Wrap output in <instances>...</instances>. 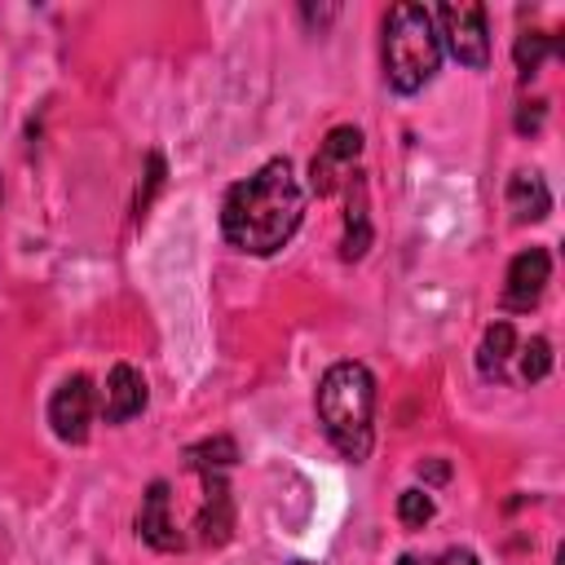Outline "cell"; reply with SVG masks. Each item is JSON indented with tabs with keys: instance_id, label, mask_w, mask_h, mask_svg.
I'll use <instances>...</instances> for the list:
<instances>
[{
	"instance_id": "cell-10",
	"label": "cell",
	"mask_w": 565,
	"mask_h": 565,
	"mask_svg": "<svg viewBox=\"0 0 565 565\" xmlns=\"http://www.w3.org/2000/svg\"><path fill=\"white\" fill-rule=\"evenodd\" d=\"M508 212L512 221H543L552 212V190L539 172H512L508 181Z\"/></svg>"
},
{
	"instance_id": "cell-6",
	"label": "cell",
	"mask_w": 565,
	"mask_h": 565,
	"mask_svg": "<svg viewBox=\"0 0 565 565\" xmlns=\"http://www.w3.org/2000/svg\"><path fill=\"white\" fill-rule=\"evenodd\" d=\"M358 154H362V132H358V128H349V124L331 128V132H327V141L318 146L313 163H309V185H313V194H331L344 177H353Z\"/></svg>"
},
{
	"instance_id": "cell-3",
	"label": "cell",
	"mask_w": 565,
	"mask_h": 565,
	"mask_svg": "<svg viewBox=\"0 0 565 565\" xmlns=\"http://www.w3.org/2000/svg\"><path fill=\"white\" fill-rule=\"evenodd\" d=\"M441 62V40L424 4H393L384 18V79L397 93H419Z\"/></svg>"
},
{
	"instance_id": "cell-11",
	"label": "cell",
	"mask_w": 565,
	"mask_h": 565,
	"mask_svg": "<svg viewBox=\"0 0 565 565\" xmlns=\"http://www.w3.org/2000/svg\"><path fill=\"white\" fill-rule=\"evenodd\" d=\"M516 358V331L512 322H490L477 349V371L486 380H508V362Z\"/></svg>"
},
{
	"instance_id": "cell-15",
	"label": "cell",
	"mask_w": 565,
	"mask_h": 565,
	"mask_svg": "<svg viewBox=\"0 0 565 565\" xmlns=\"http://www.w3.org/2000/svg\"><path fill=\"white\" fill-rule=\"evenodd\" d=\"M428 516H433V499H428V490H402V494H397V521H402V525L419 530Z\"/></svg>"
},
{
	"instance_id": "cell-20",
	"label": "cell",
	"mask_w": 565,
	"mask_h": 565,
	"mask_svg": "<svg viewBox=\"0 0 565 565\" xmlns=\"http://www.w3.org/2000/svg\"><path fill=\"white\" fill-rule=\"evenodd\" d=\"M291 565H309V561H291Z\"/></svg>"
},
{
	"instance_id": "cell-17",
	"label": "cell",
	"mask_w": 565,
	"mask_h": 565,
	"mask_svg": "<svg viewBox=\"0 0 565 565\" xmlns=\"http://www.w3.org/2000/svg\"><path fill=\"white\" fill-rule=\"evenodd\" d=\"M190 459H194L199 468H230V463L238 459V450H234V441H230V437H216V441L194 446V450H190Z\"/></svg>"
},
{
	"instance_id": "cell-8",
	"label": "cell",
	"mask_w": 565,
	"mask_h": 565,
	"mask_svg": "<svg viewBox=\"0 0 565 565\" xmlns=\"http://www.w3.org/2000/svg\"><path fill=\"white\" fill-rule=\"evenodd\" d=\"M141 406H146V380H141V371L128 366V362H115L110 375H106V388H102V415H106V424H124V419L141 415Z\"/></svg>"
},
{
	"instance_id": "cell-5",
	"label": "cell",
	"mask_w": 565,
	"mask_h": 565,
	"mask_svg": "<svg viewBox=\"0 0 565 565\" xmlns=\"http://www.w3.org/2000/svg\"><path fill=\"white\" fill-rule=\"evenodd\" d=\"M93 411H97V393H93V380L88 375H71L53 388L49 397V424L62 441H84L88 437V424H93Z\"/></svg>"
},
{
	"instance_id": "cell-7",
	"label": "cell",
	"mask_w": 565,
	"mask_h": 565,
	"mask_svg": "<svg viewBox=\"0 0 565 565\" xmlns=\"http://www.w3.org/2000/svg\"><path fill=\"white\" fill-rule=\"evenodd\" d=\"M552 278V256L543 247H530L521 256H512L508 265V282H503V309H516V313H530L543 296Z\"/></svg>"
},
{
	"instance_id": "cell-13",
	"label": "cell",
	"mask_w": 565,
	"mask_h": 565,
	"mask_svg": "<svg viewBox=\"0 0 565 565\" xmlns=\"http://www.w3.org/2000/svg\"><path fill=\"white\" fill-rule=\"evenodd\" d=\"M547 371H552V344H547L543 335H534L530 344H516V380L534 384V380H543Z\"/></svg>"
},
{
	"instance_id": "cell-14",
	"label": "cell",
	"mask_w": 565,
	"mask_h": 565,
	"mask_svg": "<svg viewBox=\"0 0 565 565\" xmlns=\"http://www.w3.org/2000/svg\"><path fill=\"white\" fill-rule=\"evenodd\" d=\"M230 534V494L221 481H207V508H203V539L221 543Z\"/></svg>"
},
{
	"instance_id": "cell-1",
	"label": "cell",
	"mask_w": 565,
	"mask_h": 565,
	"mask_svg": "<svg viewBox=\"0 0 565 565\" xmlns=\"http://www.w3.org/2000/svg\"><path fill=\"white\" fill-rule=\"evenodd\" d=\"M300 216H305V190H300L291 163L269 159L247 181L230 185V194L221 203V234L238 252L269 256L296 234Z\"/></svg>"
},
{
	"instance_id": "cell-18",
	"label": "cell",
	"mask_w": 565,
	"mask_h": 565,
	"mask_svg": "<svg viewBox=\"0 0 565 565\" xmlns=\"http://www.w3.org/2000/svg\"><path fill=\"white\" fill-rule=\"evenodd\" d=\"M397 565H481L468 547H450V552H441V556H402Z\"/></svg>"
},
{
	"instance_id": "cell-16",
	"label": "cell",
	"mask_w": 565,
	"mask_h": 565,
	"mask_svg": "<svg viewBox=\"0 0 565 565\" xmlns=\"http://www.w3.org/2000/svg\"><path fill=\"white\" fill-rule=\"evenodd\" d=\"M547 49H552V40H547L543 31H525V35L516 40V66H521L525 75H534V71L543 66V57H547Z\"/></svg>"
},
{
	"instance_id": "cell-4",
	"label": "cell",
	"mask_w": 565,
	"mask_h": 565,
	"mask_svg": "<svg viewBox=\"0 0 565 565\" xmlns=\"http://www.w3.org/2000/svg\"><path fill=\"white\" fill-rule=\"evenodd\" d=\"M433 26H441L437 40H446V49H450L463 66L481 71V66L490 62V31H486V9H481V4H472V0L455 4V0H450V4L437 9Z\"/></svg>"
},
{
	"instance_id": "cell-2",
	"label": "cell",
	"mask_w": 565,
	"mask_h": 565,
	"mask_svg": "<svg viewBox=\"0 0 565 565\" xmlns=\"http://www.w3.org/2000/svg\"><path fill=\"white\" fill-rule=\"evenodd\" d=\"M375 419V380L362 362H335L318 380V424L344 459H366Z\"/></svg>"
},
{
	"instance_id": "cell-9",
	"label": "cell",
	"mask_w": 565,
	"mask_h": 565,
	"mask_svg": "<svg viewBox=\"0 0 565 565\" xmlns=\"http://www.w3.org/2000/svg\"><path fill=\"white\" fill-rule=\"evenodd\" d=\"M137 530L159 552H177L181 547V534H177V525L168 516V481H150V490L141 499V512H137Z\"/></svg>"
},
{
	"instance_id": "cell-12",
	"label": "cell",
	"mask_w": 565,
	"mask_h": 565,
	"mask_svg": "<svg viewBox=\"0 0 565 565\" xmlns=\"http://www.w3.org/2000/svg\"><path fill=\"white\" fill-rule=\"evenodd\" d=\"M371 243V221H366V194H362V181H358V203L349 199V221H344V260H358Z\"/></svg>"
},
{
	"instance_id": "cell-19",
	"label": "cell",
	"mask_w": 565,
	"mask_h": 565,
	"mask_svg": "<svg viewBox=\"0 0 565 565\" xmlns=\"http://www.w3.org/2000/svg\"><path fill=\"white\" fill-rule=\"evenodd\" d=\"M539 124H543V102H525L521 115H516V128L530 132V128H539Z\"/></svg>"
}]
</instances>
